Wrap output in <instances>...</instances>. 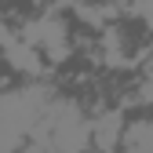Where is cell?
<instances>
[{
  "mask_svg": "<svg viewBox=\"0 0 153 153\" xmlns=\"http://www.w3.org/2000/svg\"><path fill=\"white\" fill-rule=\"evenodd\" d=\"M4 59H7V66L18 69V73H40V55H36V48H29V44H22V40H11V44L4 48Z\"/></svg>",
  "mask_w": 153,
  "mask_h": 153,
  "instance_id": "7a4b0ae2",
  "label": "cell"
},
{
  "mask_svg": "<svg viewBox=\"0 0 153 153\" xmlns=\"http://www.w3.org/2000/svg\"><path fill=\"white\" fill-rule=\"evenodd\" d=\"M120 139H124V113L120 109H109L91 124V142L99 146V153H113L120 146Z\"/></svg>",
  "mask_w": 153,
  "mask_h": 153,
  "instance_id": "6da1fadb",
  "label": "cell"
}]
</instances>
